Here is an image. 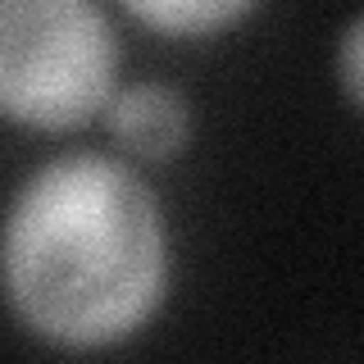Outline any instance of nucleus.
<instances>
[{
  "label": "nucleus",
  "mask_w": 364,
  "mask_h": 364,
  "mask_svg": "<svg viewBox=\"0 0 364 364\" xmlns=\"http://www.w3.org/2000/svg\"><path fill=\"white\" fill-rule=\"evenodd\" d=\"M0 282L9 310L55 346L96 350L132 337L168 287L155 191L96 151L41 164L9 200Z\"/></svg>",
  "instance_id": "f257e3e1"
},
{
  "label": "nucleus",
  "mask_w": 364,
  "mask_h": 364,
  "mask_svg": "<svg viewBox=\"0 0 364 364\" xmlns=\"http://www.w3.org/2000/svg\"><path fill=\"white\" fill-rule=\"evenodd\" d=\"M119 32L91 0H0V114L41 132L114 100Z\"/></svg>",
  "instance_id": "f03ea898"
},
{
  "label": "nucleus",
  "mask_w": 364,
  "mask_h": 364,
  "mask_svg": "<svg viewBox=\"0 0 364 364\" xmlns=\"http://www.w3.org/2000/svg\"><path fill=\"white\" fill-rule=\"evenodd\" d=\"M109 132L146 159H168L187 146L191 109L187 96L168 82H132L109 100Z\"/></svg>",
  "instance_id": "7ed1b4c3"
},
{
  "label": "nucleus",
  "mask_w": 364,
  "mask_h": 364,
  "mask_svg": "<svg viewBox=\"0 0 364 364\" xmlns=\"http://www.w3.org/2000/svg\"><path fill=\"white\" fill-rule=\"evenodd\" d=\"M128 14L151 23V28L191 37V32H214L246 18L250 5L246 0H128Z\"/></svg>",
  "instance_id": "20e7f679"
},
{
  "label": "nucleus",
  "mask_w": 364,
  "mask_h": 364,
  "mask_svg": "<svg viewBox=\"0 0 364 364\" xmlns=\"http://www.w3.org/2000/svg\"><path fill=\"white\" fill-rule=\"evenodd\" d=\"M337 77L346 87V96L364 109V14L350 18L337 41Z\"/></svg>",
  "instance_id": "39448f33"
}]
</instances>
